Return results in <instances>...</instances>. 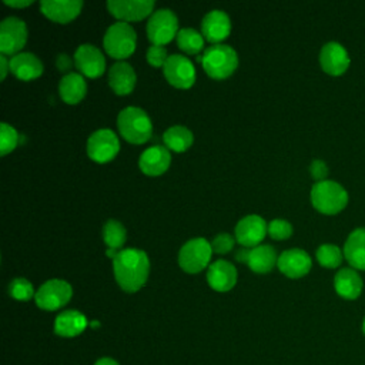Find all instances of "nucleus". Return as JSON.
<instances>
[{
  "label": "nucleus",
  "mask_w": 365,
  "mask_h": 365,
  "mask_svg": "<svg viewBox=\"0 0 365 365\" xmlns=\"http://www.w3.org/2000/svg\"><path fill=\"white\" fill-rule=\"evenodd\" d=\"M113 269L117 284L125 292L138 291L147 281L150 261L140 248H124L117 251L113 259Z\"/></svg>",
  "instance_id": "f257e3e1"
},
{
  "label": "nucleus",
  "mask_w": 365,
  "mask_h": 365,
  "mask_svg": "<svg viewBox=\"0 0 365 365\" xmlns=\"http://www.w3.org/2000/svg\"><path fill=\"white\" fill-rule=\"evenodd\" d=\"M117 125L121 135L133 144H143L153 134V124L148 114L134 106H128L118 113Z\"/></svg>",
  "instance_id": "f03ea898"
},
{
  "label": "nucleus",
  "mask_w": 365,
  "mask_h": 365,
  "mask_svg": "<svg viewBox=\"0 0 365 365\" xmlns=\"http://www.w3.org/2000/svg\"><path fill=\"white\" fill-rule=\"evenodd\" d=\"M202 67L205 73L215 78L222 80L234 73L238 66L237 51L228 44H212L202 54Z\"/></svg>",
  "instance_id": "7ed1b4c3"
},
{
  "label": "nucleus",
  "mask_w": 365,
  "mask_h": 365,
  "mask_svg": "<svg viewBox=\"0 0 365 365\" xmlns=\"http://www.w3.org/2000/svg\"><path fill=\"white\" fill-rule=\"evenodd\" d=\"M311 202L324 214H336L346 205L348 192L334 180L317 181L311 188Z\"/></svg>",
  "instance_id": "20e7f679"
},
{
  "label": "nucleus",
  "mask_w": 365,
  "mask_h": 365,
  "mask_svg": "<svg viewBox=\"0 0 365 365\" xmlns=\"http://www.w3.org/2000/svg\"><path fill=\"white\" fill-rule=\"evenodd\" d=\"M135 31L127 21H115L111 24L103 38L107 54L117 60L131 56L135 50Z\"/></svg>",
  "instance_id": "39448f33"
},
{
  "label": "nucleus",
  "mask_w": 365,
  "mask_h": 365,
  "mask_svg": "<svg viewBox=\"0 0 365 365\" xmlns=\"http://www.w3.org/2000/svg\"><path fill=\"white\" fill-rule=\"evenodd\" d=\"M211 254V244L205 238H191L180 248L178 264L185 272L197 274L208 265Z\"/></svg>",
  "instance_id": "423d86ee"
},
{
  "label": "nucleus",
  "mask_w": 365,
  "mask_h": 365,
  "mask_svg": "<svg viewBox=\"0 0 365 365\" xmlns=\"http://www.w3.org/2000/svg\"><path fill=\"white\" fill-rule=\"evenodd\" d=\"M147 37L154 46L170 43L178 30V19L170 9H158L153 11L147 21Z\"/></svg>",
  "instance_id": "0eeeda50"
},
{
  "label": "nucleus",
  "mask_w": 365,
  "mask_h": 365,
  "mask_svg": "<svg viewBox=\"0 0 365 365\" xmlns=\"http://www.w3.org/2000/svg\"><path fill=\"white\" fill-rule=\"evenodd\" d=\"M73 295L71 285L64 279H48L36 291L34 301L38 308L56 311L64 307Z\"/></svg>",
  "instance_id": "6e6552de"
},
{
  "label": "nucleus",
  "mask_w": 365,
  "mask_h": 365,
  "mask_svg": "<svg viewBox=\"0 0 365 365\" xmlns=\"http://www.w3.org/2000/svg\"><path fill=\"white\" fill-rule=\"evenodd\" d=\"M120 150V141L115 133L110 128H100L90 134L87 140V154L97 163L113 160Z\"/></svg>",
  "instance_id": "1a4fd4ad"
},
{
  "label": "nucleus",
  "mask_w": 365,
  "mask_h": 365,
  "mask_svg": "<svg viewBox=\"0 0 365 365\" xmlns=\"http://www.w3.org/2000/svg\"><path fill=\"white\" fill-rule=\"evenodd\" d=\"M27 41L26 23L14 16L6 17L0 23V51L1 54H19Z\"/></svg>",
  "instance_id": "9d476101"
},
{
  "label": "nucleus",
  "mask_w": 365,
  "mask_h": 365,
  "mask_svg": "<svg viewBox=\"0 0 365 365\" xmlns=\"http://www.w3.org/2000/svg\"><path fill=\"white\" fill-rule=\"evenodd\" d=\"M163 71L167 81L178 88H190L195 81L194 64L182 54H171L167 58Z\"/></svg>",
  "instance_id": "9b49d317"
},
{
  "label": "nucleus",
  "mask_w": 365,
  "mask_h": 365,
  "mask_svg": "<svg viewBox=\"0 0 365 365\" xmlns=\"http://www.w3.org/2000/svg\"><path fill=\"white\" fill-rule=\"evenodd\" d=\"M107 9L118 21H138L153 14V0H108Z\"/></svg>",
  "instance_id": "f8f14e48"
},
{
  "label": "nucleus",
  "mask_w": 365,
  "mask_h": 365,
  "mask_svg": "<svg viewBox=\"0 0 365 365\" xmlns=\"http://www.w3.org/2000/svg\"><path fill=\"white\" fill-rule=\"evenodd\" d=\"M74 64L87 77H100L106 70V58L94 44H80L74 53Z\"/></svg>",
  "instance_id": "ddd939ff"
},
{
  "label": "nucleus",
  "mask_w": 365,
  "mask_h": 365,
  "mask_svg": "<svg viewBox=\"0 0 365 365\" xmlns=\"http://www.w3.org/2000/svg\"><path fill=\"white\" fill-rule=\"evenodd\" d=\"M268 225L264 218L257 214H250L241 218L235 225V240L244 247H257L264 240Z\"/></svg>",
  "instance_id": "4468645a"
},
{
  "label": "nucleus",
  "mask_w": 365,
  "mask_h": 365,
  "mask_svg": "<svg viewBox=\"0 0 365 365\" xmlns=\"http://www.w3.org/2000/svg\"><path fill=\"white\" fill-rule=\"evenodd\" d=\"M279 271L289 278H299L308 274L312 261L307 251L301 248H289L279 254L277 262Z\"/></svg>",
  "instance_id": "2eb2a0df"
},
{
  "label": "nucleus",
  "mask_w": 365,
  "mask_h": 365,
  "mask_svg": "<svg viewBox=\"0 0 365 365\" xmlns=\"http://www.w3.org/2000/svg\"><path fill=\"white\" fill-rule=\"evenodd\" d=\"M319 63L327 73L338 76L348 68L351 60L346 48L341 43L328 41L319 51Z\"/></svg>",
  "instance_id": "dca6fc26"
},
{
  "label": "nucleus",
  "mask_w": 365,
  "mask_h": 365,
  "mask_svg": "<svg viewBox=\"0 0 365 365\" xmlns=\"http://www.w3.org/2000/svg\"><path fill=\"white\" fill-rule=\"evenodd\" d=\"M231 31V20L228 14L222 10H211L208 11L201 21V34L210 43L218 44V41L224 40Z\"/></svg>",
  "instance_id": "f3484780"
},
{
  "label": "nucleus",
  "mask_w": 365,
  "mask_h": 365,
  "mask_svg": "<svg viewBox=\"0 0 365 365\" xmlns=\"http://www.w3.org/2000/svg\"><path fill=\"white\" fill-rule=\"evenodd\" d=\"M83 7L81 0H41V13L57 23H68L76 19Z\"/></svg>",
  "instance_id": "a211bd4d"
},
{
  "label": "nucleus",
  "mask_w": 365,
  "mask_h": 365,
  "mask_svg": "<svg viewBox=\"0 0 365 365\" xmlns=\"http://www.w3.org/2000/svg\"><path fill=\"white\" fill-rule=\"evenodd\" d=\"M207 281L208 285L215 291H230L237 282V269L231 262L225 259H217L208 267Z\"/></svg>",
  "instance_id": "6ab92c4d"
},
{
  "label": "nucleus",
  "mask_w": 365,
  "mask_h": 365,
  "mask_svg": "<svg viewBox=\"0 0 365 365\" xmlns=\"http://www.w3.org/2000/svg\"><path fill=\"white\" fill-rule=\"evenodd\" d=\"M171 163V155L168 148L163 145H153L144 150L140 155L138 165L141 171L147 175H160L167 171Z\"/></svg>",
  "instance_id": "aec40b11"
},
{
  "label": "nucleus",
  "mask_w": 365,
  "mask_h": 365,
  "mask_svg": "<svg viewBox=\"0 0 365 365\" xmlns=\"http://www.w3.org/2000/svg\"><path fill=\"white\" fill-rule=\"evenodd\" d=\"M135 71L127 61H117L108 70V84L115 94H130L135 86Z\"/></svg>",
  "instance_id": "412c9836"
},
{
  "label": "nucleus",
  "mask_w": 365,
  "mask_h": 365,
  "mask_svg": "<svg viewBox=\"0 0 365 365\" xmlns=\"http://www.w3.org/2000/svg\"><path fill=\"white\" fill-rule=\"evenodd\" d=\"M87 327V318L84 314L76 309H67L60 312L54 319V332L58 336L73 338L80 335Z\"/></svg>",
  "instance_id": "4be33fe9"
},
{
  "label": "nucleus",
  "mask_w": 365,
  "mask_h": 365,
  "mask_svg": "<svg viewBox=\"0 0 365 365\" xmlns=\"http://www.w3.org/2000/svg\"><path fill=\"white\" fill-rule=\"evenodd\" d=\"M10 71L17 78L29 81L41 76L43 64L33 53H19L10 58Z\"/></svg>",
  "instance_id": "5701e85b"
},
{
  "label": "nucleus",
  "mask_w": 365,
  "mask_h": 365,
  "mask_svg": "<svg viewBox=\"0 0 365 365\" xmlns=\"http://www.w3.org/2000/svg\"><path fill=\"white\" fill-rule=\"evenodd\" d=\"M344 255L354 268L365 269V227H356L348 234Z\"/></svg>",
  "instance_id": "b1692460"
},
{
  "label": "nucleus",
  "mask_w": 365,
  "mask_h": 365,
  "mask_svg": "<svg viewBox=\"0 0 365 365\" xmlns=\"http://www.w3.org/2000/svg\"><path fill=\"white\" fill-rule=\"evenodd\" d=\"M278 262L277 251L269 244H259L250 250L247 265L257 274L269 272Z\"/></svg>",
  "instance_id": "393cba45"
},
{
  "label": "nucleus",
  "mask_w": 365,
  "mask_h": 365,
  "mask_svg": "<svg viewBox=\"0 0 365 365\" xmlns=\"http://www.w3.org/2000/svg\"><path fill=\"white\" fill-rule=\"evenodd\" d=\"M335 291L346 299H355L362 291V278L352 268H341L334 277Z\"/></svg>",
  "instance_id": "a878e982"
},
{
  "label": "nucleus",
  "mask_w": 365,
  "mask_h": 365,
  "mask_svg": "<svg viewBox=\"0 0 365 365\" xmlns=\"http://www.w3.org/2000/svg\"><path fill=\"white\" fill-rule=\"evenodd\" d=\"M58 93L67 104L80 103L87 93V84L84 77L78 73L64 74L58 84Z\"/></svg>",
  "instance_id": "bb28decb"
},
{
  "label": "nucleus",
  "mask_w": 365,
  "mask_h": 365,
  "mask_svg": "<svg viewBox=\"0 0 365 365\" xmlns=\"http://www.w3.org/2000/svg\"><path fill=\"white\" fill-rule=\"evenodd\" d=\"M163 140H164V144L167 145V148L181 153V151H185L187 148H190V145L192 144L194 135L184 125H173L164 131Z\"/></svg>",
  "instance_id": "cd10ccee"
},
{
  "label": "nucleus",
  "mask_w": 365,
  "mask_h": 365,
  "mask_svg": "<svg viewBox=\"0 0 365 365\" xmlns=\"http://www.w3.org/2000/svg\"><path fill=\"white\" fill-rule=\"evenodd\" d=\"M177 44L182 51L195 54L204 46V36L191 27H184L177 33Z\"/></svg>",
  "instance_id": "c85d7f7f"
},
{
  "label": "nucleus",
  "mask_w": 365,
  "mask_h": 365,
  "mask_svg": "<svg viewBox=\"0 0 365 365\" xmlns=\"http://www.w3.org/2000/svg\"><path fill=\"white\" fill-rule=\"evenodd\" d=\"M125 237H127L125 228L120 221L108 220L104 224L103 238H104V242L108 245V248L117 250V248L123 247V244L125 242Z\"/></svg>",
  "instance_id": "c756f323"
},
{
  "label": "nucleus",
  "mask_w": 365,
  "mask_h": 365,
  "mask_svg": "<svg viewBox=\"0 0 365 365\" xmlns=\"http://www.w3.org/2000/svg\"><path fill=\"white\" fill-rule=\"evenodd\" d=\"M317 259L324 267L335 268L342 262V251L335 244H322L317 250Z\"/></svg>",
  "instance_id": "7c9ffc66"
},
{
  "label": "nucleus",
  "mask_w": 365,
  "mask_h": 365,
  "mask_svg": "<svg viewBox=\"0 0 365 365\" xmlns=\"http://www.w3.org/2000/svg\"><path fill=\"white\" fill-rule=\"evenodd\" d=\"M9 294L19 301H29L30 298H33L34 294V288L31 285V282L26 278H14L10 284H9Z\"/></svg>",
  "instance_id": "2f4dec72"
},
{
  "label": "nucleus",
  "mask_w": 365,
  "mask_h": 365,
  "mask_svg": "<svg viewBox=\"0 0 365 365\" xmlns=\"http://www.w3.org/2000/svg\"><path fill=\"white\" fill-rule=\"evenodd\" d=\"M19 143V134L14 127L7 123L0 124V154L6 155L16 148Z\"/></svg>",
  "instance_id": "473e14b6"
},
{
  "label": "nucleus",
  "mask_w": 365,
  "mask_h": 365,
  "mask_svg": "<svg viewBox=\"0 0 365 365\" xmlns=\"http://www.w3.org/2000/svg\"><path fill=\"white\" fill-rule=\"evenodd\" d=\"M268 234L274 240H285L292 234V225L287 220H272L268 224Z\"/></svg>",
  "instance_id": "72a5a7b5"
},
{
  "label": "nucleus",
  "mask_w": 365,
  "mask_h": 365,
  "mask_svg": "<svg viewBox=\"0 0 365 365\" xmlns=\"http://www.w3.org/2000/svg\"><path fill=\"white\" fill-rule=\"evenodd\" d=\"M170 56L167 54V48L164 46H150L147 50V61L153 67H164L167 58Z\"/></svg>",
  "instance_id": "f704fd0d"
},
{
  "label": "nucleus",
  "mask_w": 365,
  "mask_h": 365,
  "mask_svg": "<svg viewBox=\"0 0 365 365\" xmlns=\"http://www.w3.org/2000/svg\"><path fill=\"white\" fill-rule=\"evenodd\" d=\"M232 247H234V237L231 234H227V232H221V234L215 235L214 240L211 241L212 251L218 252V254H225Z\"/></svg>",
  "instance_id": "c9c22d12"
},
{
  "label": "nucleus",
  "mask_w": 365,
  "mask_h": 365,
  "mask_svg": "<svg viewBox=\"0 0 365 365\" xmlns=\"http://www.w3.org/2000/svg\"><path fill=\"white\" fill-rule=\"evenodd\" d=\"M309 171H311V175L317 180V181H322L325 180L327 174H328V165L322 161V160H312L311 165H309Z\"/></svg>",
  "instance_id": "e433bc0d"
},
{
  "label": "nucleus",
  "mask_w": 365,
  "mask_h": 365,
  "mask_svg": "<svg viewBox=\"0 0 365 365\" xmlns=\"http://www.w3.org/2000/svg\"><path fill=\"white\" fill-rule=\"evenodd\" d=\"M71 64H73L71 58H70L67 54H64V53L58 54L57 58H56V66H57V68H58L60 71H67V70H70V68H71Z\"/></svg>",
  "instance_id": "4c0bfd02"
},
{
  "label": "nucleus",
  "mask_w": 365,
  "mask_h": 365,
  "mask_svg": "<svg viewBox=\"0 0 365 365\" xmlns=\"http://www.w3.org/2000/svg\"><path fill=\"white\" fill-rule=\"evenodd\" d=\"M10 70V60L6 58L4 54L0 56V71H1V80L6 78L7 76V71Z\"/></svg>",
  "instance_id": "58836bf2"
},
{
  "label": "nucleus",
  "mask_w": 365,
  "mask_h": 365,
  "mask_svg": "<svg viewBox=\"0 0 365 365\" xmlns=\"http://www.w3.org/2000/svg\"><path fill=\"white\" fill-rule=\"evenodd\" d=\"M33 1L31 0H4V4H7V6H10V7H27V6H30Z\"/></svg>",
  "instance_id": "ea45409f"
},
{
  "label": "nucleus",
  "mask_w": 365,
  "mask_h": 365,
  "mask_svg": "<svg viewBox=\"0 0 365 365\" xmlns=\"http://www.w3.org/2000/svg\"><path fill=\"white\" fill-rule=\"evenodd\" d=\"M248 252H250V250H247V248H241V250H237V252H235V258H237L240 262H245V264H247V259H248Z\"/></svg>",
  "instance_id": "a19ab883"
},
{
  "label": "nucleus",
  "mask_w": 365,
  "mask_h": 365,
  "mask_svg": "<svg viewBox=\"0 0 365 365\" xmlns=\"http://www.w3.org/2000/svg\"><path fill=\"white\" fill-rule=\"evenodd\" d=\"M94 365H120V364L115 359H113V358L103 356V358H98Z\"/></svg>",
  "instance_id": "79ce46f5"
},
{
  "label": "nucleus",
  "mask_w": 365,
  "mask_h": 365,
  "mask_svg": "<svg viewBox=\"0 0 365 365\" xmlns=\"http://www.w3.org/2000/svg\"><path fill=\"white\" fill-rule=\"evenodd\" d=\"M115 254H117V252H115V251H114V250H111V248H108V250H107V255H108V257H111V258H113V259H114V257H115Z\"/></svg>",
  "instance_id": "37998d69"
},
{
  "label": "nucleus",
  "mask_w": 365,
  "mask_h": 365,
  "mask_svg": "<svg viewBox=\"0 0 365 365\" xmlns=\"http://www.w3.org/2000/svg\"><path fill=\"white\" fill-rule=\"evenodd\" d=\"M362 331H364V334H365V318H364V321H362Z\"/></svg>",
  "instance_id": "c03bdc74"
}]
</instances>
